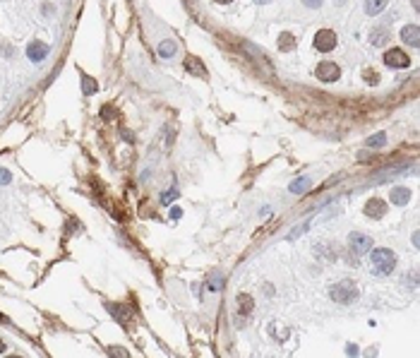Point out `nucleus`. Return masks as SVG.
<instances>
[{"label": "nucleus", "mask_w": 420, "mask_h": 358, "mask_svg": "<svg viewBox=\"0 0 420 358\" xmlns=\"http://www.w3.org/2000/svg\"><path fill=\"white\" fill-rule=\"evenodd\" d=\"M336 5H344V0H336Z\"/></svg>", "instance_id": "obj_30"}, {"label": "nucleus", "mask_w": 420, "mask_h": 358, "mask_svg": "<svg viewBox=\"0 0 420 358\" xmlns=\"http://www.w3.org/2000/svg\"><path fill=\"white\" fill-rule=\"evenodd\" d=\"M176 197H178V190L173 188V190H168L166 195L161 197V202H163V205H168V202H171V200H176Z\"/></svg>", "instance_id": "obj_22"}, {"label": "nucleus", "mask_w": 420, "mask_h": 358, "mask_svg": "<svg viewBox=\"0 0 420 358\" xmlns=\"http://www.w3.org/2000/svg\"><path fill=\"white\" fill-rule=\"evenodd\" d=\"M401 41H406L408 46L418 48L420 46V26L418 24H406L401 29Z\"/></svg>", "instance_id": "obj_9"}, {"label": "nucleus", "mask_w": 420, "mask_h": 358, "mask_svg": "<svg viewBox=\"0 0 420 358\" xmlns=\"http://www.w3.org/2000/svg\"><path fill=\"white\" fill-rule=\"evenodd\" d=\"M348 245H351L353 255H365V253H370V250H372V238H370V236H365V233H351Z\"/></svg>", "instance_id": "obj_6"}, {"label": "nucleus", "mask_w": 420, "mask_h": 358, "mask_svg": "<svg viewBox=\"0 0 420 358\" xmlns=\"http://www.w3.org/2000/svg\"><path fill=\"white\" fill-rule=\"evenodd\" d=\"M214 3H218V5H228V3H233V0H214Z\"/></svg>", "instance_id": "obj_27"}, {"label": "nucleus", "mask_w": 420, "mask_h": 358, "mask_svg": "<svg viewBox=\"0 0 420 358\" xmlns=\"http://www.w3.org/2000/svg\"><path fill=\"white\" fill-rule=\"evenodd\" d=\"M96 89H99L96 79H92L89 75H82V94L84 96H92V94H96Z\"/></svg>", "instance_id": "obj_17"}, {"label": "nucleus", "mask_w": 420, "mask_h": 358, "mask_svg": "<svg viewBox=\"0 0 420 358\" xmlns=\"http://www.w3.org/2000/svg\"><path fill=\"white\" fill-rule=\"evenodd\" d=\"M315 48L319 53H329L336 48V34L331 29H319L317 34H315Z\"/></svg>", "instance_id": "obj_4"}, {"label": "nucleus", "mask_w": 420, "mask_h": 358, "mask_svg": "<svg viewBox=\"0 0 420 358\" xmlns=\"http://www.w3.org/2000/svg\"><path fill=\"white\" fill-rule=\"evenodd\" d=\"M10 180H12L10 171H8V169H0V185H8Z\"/></svg>", "instance_id": "obj_21"}, {"label": "nucleus", "mask_w": 420, "mask_h": 358, "mask_svg": "<svg viewBox=\"0 0 420 358\" xmlns=\"http://www.w3.org/2000/svg\"><path fill=\"white\" fill-rule=\"evenodd\" d=\"M293 48H295V36L288 34V32H284V34L278 36V51L288 53V51H293Z\"/></svg>", "instance_id": "obj_12"}, {"label": "nucleus", "mask_w": 420, "mask_h": 358, "mask_svg": "<svg viewBox=\"0 0 420 358\" xmlns=\"http://www.w3.org/2000/svg\"><path fill=\"white\" fill-rule=\"evenodd\" d=\"M252 306H255V300H252L247 293H240V296H238V308H240V313H243V315H247V313H250Z\"/></svg>", "instance_id": "obj_19"}, {"label": "nucleus", "mask_w": 420, "mask_h": 358, "mask_svg": "<svg viewBox=\"0 0 420 358\" xmlns=\"http://www.w3.org/2000/svg\"><path fill=\"white\" fill-rule=\"evenodd\" d=\"M176 51H178L176 41H161L159 43V56H161V58H173V56H176Z\"/></svg>", "instance_id": "obj_16"}, {"label": "nucleus", "mask_w": 420, "mask_h": 358, "mask_svg": "<svg viewBox=\"0 0 420 358\" xmlns=\"http://www.w3.org/2000/svg\"><path fill=\"white\" fill-rule=\"evenodd\" d=\"M362 212L368 214L370 219H382L386 214V202L382 200V197H372V200H368L365 202V209Z\"/></svg>", "instance_id": "obj_7"}, {"label": "nucleus", "mask_w": 420, "mask_h": 358, "mask_svg": "<svg viewBox=\"0 0 420 358\" xmlns=\"http://www.w3.org/2000/svg\"><path fill=\"white\" fill-rule=\"evenodd\" d=\"M180 214H183V212H180L178 207H176V209H171V216H173V219H180Z\"/></svg>", "instance_id": "obj_26"}, {"label": "nucleus", "mask_w": 420, "mask_h": 358, "mask_svg": "<svg viewBox=\"0 0 420 358\" xmlns=\"http://www.w3.org/2000/svg\"><path fill=\"white\" fill-rule=\"evenodd\" d=\"M384 8H386V0H365V12L368 15H379V12H384Z\"/></svg>", "instance_id": "obj_15"}, {"label": "nucleus", "mask_w": 420, "mask_h": 358, "mask_svg": "<svg viewBox=\"0 0 420 358\" xmlns=\"http://www.w3.org/2000/svg\"><path fill=\"white\" fill-rule=\"evenodd\" d=\"M315 75H317V79H322V82H336V79L341 77V68H339L336 63H331V60H324V63L317 65Z\"/></svg>", "instance_id": "obj_5"}, {"label": "nucleus", "mask_w": 420, "mask_h": 358, "mask_svg": "<svg viewBox=\"0 0 420 358\" xmlns=\"http://www.w3.org/2000/svg\"><path fill=\"white\" fill-rule=\"evenodd\" d=\"M384 65L386 68H394V70H403L411 65V58L401 51V48H389L384 53Z\"/></svg>", "instance_id": "obj_3"}, {"label": "nucleus", "mask_w": 420, "mask_h": 358, "mask_svg": "<svg viewBox=\"0 0 420 358\" xmlns=\"http://www.w3.org/2000/svg\"><path fill=\"white\" fill-rule=\"evenodd\" d=\"M48 51H50V46L46 41H32L29 43V48H26V56H29V60L39 63V60H43L46 56H48Z\"/></svg>", "instance_id": "obj_8"}, {"label": "nucleus", "mask_w": 420, "mask_h": 358, "mask_svg": "<svg viewBox=\"0 0 420 358\" xmlns=\"http://www.w3.org/2000/svg\"><path fill=\"white\" fill-rule=\"evenodd\" d=\"M185 70H187V72H192V75H197V77H207L204 65H202L197 58H192V56H187V58H185Z\"/></svg>", "instance_id": "obj_10"}, {"label": "nucleus", "mask_w": 420, "mask_h": 358, "mask_svg": "<svg viewBox=\"0 0 420 358\" xmlns=\"http://www.w3.org/2000/svg\"><path fill=\"white\" fill-rule=\"evenodd\" d=\"M386 145V135L384 132H377V135H372L365 140V147H370V149H377V147H384Z\"/></svg>", "instance_id": "obj_18"}, {"label": "nucleus", "mask_w": 420, "mask_h": 358, "mask_svg": "<svg viewBox=\"0 0 420 358\" xmlns=\"http://www.w3.org/2000/svg\"><path fill=\"white\" fill-rule=\"evenodd\" d=\"M310 185H312V183H310V178H307V176H300V178H295L293 183L288 185V190H291L293 195H298V192H305V190L310 188Z\"/></svg>", "instance_id": "obj_14"}, {"label": "nucleus", "mask_w": 420, "mask_h": 358, "mask_svg": "<svg viewBox=\"0 0 420 358\" xmlns=\"http://www.w3.org/2000/svg\"><path fill=\"white\" fill-rule=\"evenodd\" d=\"M110 313H113V317H118V322H123V324H127L132 320V313L125 306H110Z\"/></svg>", "instance_id": "obj_13"}, {"label": "nucleus", "mask_w": 420, "mask_h": 358, "mask_svg": "<svg viewBox=\"0 0 420 358\" xmlns=\"http://www.w3.org/2000/svg\"><path fill=\"white\" fill-rule=\"evenodd\" d=\"M302 3H305V5H307V8H312V10H317V8H319V5H322V3H324V0H302Z\"/></svg>", "instance_id": "obj_25"}, {"label": "nucleus", "mask_w": 420, "mask_h": 358, "mask_svg": "<svg viewBox=\"0 0 420 358\" xmlns=\"http://www.w3.org/2000/svg\"><path fill=\"white\" fill-rule=\"evenodd\" d=\"M370 262H372V269H375V274H382V277H386V274L394 272L396 255L391 253V250H389V247H377V250H372V253H370Z\"/></svg>", "instance_id": "obj_1"}, {"label": "nucleus", "mask_w": 420, "mask_h": 358, "mask_svg": "<svg viewBox=\"0 0 420 358\" xmlns=\"http://www.w3.org/2000/svg\"><path fill=\"white\" fill-rule=\"evenodd\" d=\"M3 351H5V341H0V353H3Z\"/></svg>", "instance_id": "obj_29"}, {"label": "nucleus", "mask_w": 420, "mask_h": 358, "mask_svg": "<svg viewBox=\"0 0 420 358\" xmlns=\"http://www.w3.org/2000/svg\"><path fill=\"white\" fill-rule=\"evenodd\" d=\"M329 296H331L334 303L348 306V303H353V300L358 298V286H355L353 282H348V279H344V282L334 284V286L329 289Z\"/></svg>", "instance_id": "obj_2"}, {"label": "nucleus", "mask_w": 420, "mask_h": 358, "mask_svg": "<svg viewBox=\"0 0 420 358\" xmlns=\"http://www.w3.org/2000/svg\"><path fill=\"white\" fill-rule=\"evenodd\" d=\"M408 200H411V190L408 188H394L391 190V202H394V205L403 207Z\"/></svg>", "instance_id": "obj_11"}, {"label": "nucleus", "mask_w": 420, "mask_h": 358, "mask_svg": "<svg viewBox=\"0 0 420 358\" xmlns=\"http://www.w3.org/2000/svg\"><path fill=\"white\" fill-rule=\"evenodd\" d=\"M221 284H223V279H221V277L216 274V277H214V279L209 282V289H211V291H218V289H221Z\"/></svg>", "instance_id": "obj_23"}, {"label": "nucleus", "mask_w": 420, "mask_h": 358, "mask_svg": "<svg viewBox=\"0 0 420 358\" xmlns=\"http://www.w3.org/2000/svg\"><path fill=\"white\" fill-rule=\"evenodd\" d=\"M370 41L375 43V46H382V43L389 41V32H386V29H375V32L370 34Z\"/></svg>", "instance_id": "obj_20"}, {"label": "nucleus", "mask_w": 420, "mask_h": 358, "mask_svg": "<svg viewBox=\"0 0 420 358\" xmlns=\"http://www.w3.org/2000/svg\"><path fill=\"white\" fill-rule=\"evenodd\" d=\"M362 75H365V77H370V79H368L370 85H377V72H372V70H365Z\"/></svg>", "instance_id": "obj_24"}, {"label": "nucleus", "mask_w": 420, "mask_h": 358, "mask_svg": "<svg viewBox=\"0 0 420 358\" xmlns=\"http://www.w3.org/2000/svg\"><path fill=\"white\" fill-rule=\"evenodd\" d=\"M255 3H260V5H267V3H271V0H255Z\"/></svg>", "instance_id": "obj_28"}]
</instances>
